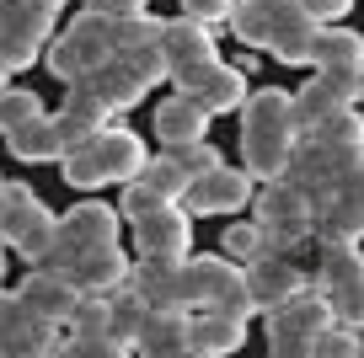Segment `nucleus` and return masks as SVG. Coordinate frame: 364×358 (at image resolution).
<instances>
[{"label": "nucleus", "mask_w": 364, "mask_h": 358, "mask_svg": "<svg viewBox=\"0 0 364 358\" xmlns=\"http://www.w3.org/2000/svg\"><path fill=\"white\" fill-rule=\"evenodd\" d=\"M59 342L65 337L54 321H43L33 305L0 289V347H6V358H59Z\"/></svg>", "instance_id": "obj_10"}, {"label": "nucleus", "mask_w": 364, "mask_h": 358, "mask_svg": "<svg viewBox=\"0 0 364 358\" xmlns=\"http://www.w3.org/2000/svg\"><path fill=\"white\" fill-rule=\"evenodd\" d=\"M145 161H150V150H145V139L134 134V129H118V124H107V129H97V134L86 139V145H75L59 166H65V182L70 188H80V192H97V188H124V182H134L139 171H145Z\"/></svg>", "instance_id": "obj_2"}, {"label": "nucleus", "mask_w": 364, "mask_h": 358, "mask_svg": "<svg viewBox=\"0 0 364 358\" xmlns=\"http://www.w3.org/2000/svg\"><path fill=\"white\" fill-rule=\"evenodd\" d=\"M225 251H230V257H241V268H252V262L273 257L268 230H262L257 219H252V224H230V230H225Z\"/></svg>", "instance_id": "obj_35"}, {"label": "nucleus", "mask_w": 364, "mask_h": 358, "mask_svg": "<svg viewBox=\"0 0 364 358\" xmlns=\"http://www.w3.org/2000/svg\"><path fill=\"white\" fill-rule=\"evenodd\" d=\"M306 139H316V145H364V112L343 107V112H332L327 124H316Z\"/></svg>", "instance_id": "obj_34"}, {"label": "nucleus", "mask_w": 364, "mask_h": 358, "mask_svg": "<svg viewBox=\"0 0 364 358\" xmlns=\"http://www.w3.org/2000/svg\"><path fill=\"white\" fill-rule=\"evenodd\" d=\"M6 150H11L16 161H65V145H59V129H54V112H43V118H33V124L11 129V134H6Z\"/></svg>", "instance_id": "obj_26"}, {"label": "nucleus", "mask_w": 364, "mask_h": 358, "mask_svg": "<svg viewBox=\"0 0 364 358\" xmlns=\"http://www.w3.org/2000/svg\"><path fill=\"white\" fill-rule=\"evenodd\" d=\"M161 156H166L171 166H177L182 177H188V188H193L198 177H209L215 166H225V161H220V150L209 145V139H204V145H182V150H161Z\"/></svg>", "instance_id": "obj_36"}, {"label": "nucleus", "mask_w": 364, "mask_h": 358, "mask_svg": "<svg viewBox=\"0 0 364 358\" xmlns=\"http://www.w3.org/2000/svg\"><path fill=\"white\" fill-rule=\"evenodd\" d=\"M54 11L33 6V0H6L0 6V65L6 70H27L38 65L43 43H54Z\"/></svg>", "instance_id": "obj_9"}, {"label": "nucleus", "mask_w": 364, "mask_h": 358, "mask_svg": "<svg viewBox=\"0 0 364 358\" xmlns=\"http://www.w3.org/2000/svg\"><path fill=\"white\" fill-rule=\"evenodd\" d=\"M348 6L353 0H300V11H306L311 22H321V27H338L343 16H348Z\"/></svg>", "instance_id": "obj_42"}, {"label": "nucleus", "mask_w": 364, "mask_h": 358, "mask_svg": "<svg viewBox=\"0 0 364 358\" xmlns=\"http://www.w3.org/2000/svg\"><path fill=\"white\" fill-rule=\"evenodd\" d=\"M0 358H6V347H0Z\"/></svg>", "instance_id": "obj_47"}, {"label": "nucleus", "mask_w": 364, "mask_h": 358, "mask_svg": "<svg viewBox=\"0 0 364 358\" xmlns=\"http://www.w3.org/2000/svg\"><path fill=\"white\" fill-rule=\"evenodd\" d=\"M300 11V0H236L230 11V33L241 38L247 48H268L279 38V27Z\"/></svg>", "instance_id": "obj_20"}, {"label": "nucleus", "mask_w": 364, "mask_h": 358, "mask_svg": "<svg viewBox=\"0 0 364 358\" xmlns=\"http://www.w3.org/2000/svg\"><path fill=\"white\" fill-rule=\"evenodd\" d=\"M16 300L33 305L43 321L70 326V321H75V310H80V300H86V289H80L70 273H59V268H33L22 278V289H16Z\"/></svg>", "instance_id": "obj_14"}, {"label": "nucleus", "mask_w": 364, "mask_h": 358, "mask_svg": "<svg viewBox=\"0 0 364 358\" xmlns=\"http://www.w3.org/2000/svg\"><path fill=\"white\" fill-rule=\"evenodd\" d=\"M166 192H156L145 177H134V182H124V198H118V214H124L129 224L134 219H145V214H156V209H166Z\"/></svg>", "instance_id": "obj_37"}, {"label": "nucleus", "mask_w": 364, "mask_h": 358, "mask_svg": "<svg viewBox=\"0 0 364 358\" xmlns=\"http://www.w3.org/2000/svg\"><path fill=\"white\" fill-rule=\"evenodd\" d=\"M182 262H188V257H182ZM182 262H134L129 289H134L150 310H177V273H182Z\"/></svg>", "instance_id": "obj_25"}, {"label": "nucleus", "mask_w": 364, "mask_h": 358, "mask_svg": "<svg viewBox=\"0 0 364 358\" xmlns=\"http://www.w3.org/2000/svg\"><path fill=\"white\" fill-rule=\"evenodd\" d=\"M113 124V112L97 102V91L91 86H70L65 91V102H59V112H54V129H59V145H65V156L75 145H86L97 129H107Z\"/></svg>", "instance_id": "obj_18"}, {"label": "nucleus", "mask_w": 364, "mask_h": 358, "mask_svg": "<svg viewBox=\"0 0 364 358\" xmlns=\"http://www.w3.org/2000/svg\"><path fill=\"white\" fill-rule=\"evenodd\" d=\"M59 358H134V347L113 342L107 332H70L59 342Z\"/></svg>", "instance_id": "obj_33"}, {"label": "nucleus", "mask_w": 364, "mask_h": 358, "mask_svg": "<svg viewBox=\"0 0 364 358\" xmlns=\"http://www.w3.org/2000/svg\"><path fill=\"white\" fill-rule=\"evenodd\" d=\"M70 278H75L86 294H97V300H113V294L129 289V278H134V262H129L124 246H102V251H86V257L70 268Z\"/></svg>", "instance_id": "obj_19"}, {"label": "nucleus", "mask_w": 364, "mask_h": 358, "mask_svg": "<svg viewBox=\"0 0 364 358\" xmlns=\"http://www.w3.org/2000/svg\"><path fill=\"white\" fill-rule=\"evenodd\" d=\"M0 6H6V0H0Z\"/></svg>", "instance_id": "obj_48"}, {"label": "nucleus", "mask_w": 364, "mask_h": 358, "mask_svg": "<svg viewBox=\"0 0 364 358\" xmlns=\"http://www.w3.org/2000/svg\"><path fill=\"white\" fill-rule=\"evenodd\" d=\"M188 347L204 353V358L241 353V347H247V321L220 315V310H198V315H188Z\"/></svg>", "instance_id": "obj_21"}, {"label": "nucleus", "mask_w": 364, "mask_h": 358, "mask_svg": "<svg viewBox=\"0 0 364 358\" xmlns=\"http://www.w3.org/2000/svg\"><path fill=\"white\" fill-rule=\"evenodd\" d=\"M306 289H316V283L306 278V273L295 268L289 257H262L247 268V294H252V310L273 315V310H284L289 300H300Z\"/></svg>", "instance_id": "obj_15"}, {"label": "nucleus", "mask_w": 364, "mask_h": 358, "mask_svg": "<svg viewBox=\"0 0 364 358\" xmlns=\"http://www.w3.org/2000/svg\"><path fill=\"white\" fill-rule=\"evenodd\" d=\"M139 177H145V182H150V188H156V192H166L171 203H182V198H188V177H182V171L171 166L166 156H150Z\"/></svg>", "instance_id": "obj_38"}, {"label": "nucleus", "mask_w": 364, "mask_h": 358, "mask_svg": "<svg viewBox=\"0 0 364 358\" xmlns=\"http://www.w3.org/2000/svg\"><path fill=\"white\" fill-rule=\"evenodd\" d=\"M33 118H43V97H38V91H27V86H6L0 91V134L33 124Z\"/></svg>", "instance_id": "obj_32"}, {"label": "nucleus", "mask_w": 364, "mask_h": 358, "mask_svg": "<svg viewBox=\"0 0 364 358\" xmlns=\"http://www.w3.org/2000/svg\"><path fill=\"white\" fill-rule=\"evenodd\" d=\"M188 353V315L177 310H150L145 332L134 342V358H182Z\"/></svg>", "instance_id": "obj_22"}, {"label": "nucleus", "mask_w": 364, "mask_h": 358, "mask_svg": "<svg viewBox=\"0 0 364 358\" xmlns=\"http://www.w3.org/2000/svg\"><path fill=\"white\" fill-rule=\"evenodd\" d=\"M54 235H59V214H48V203L38 198V192H27V198L16 203V214L6 219L0 241H6L16 257H27L33 268H43L48 251H54Z\"/></svg>", "instance_id": "obj_13"}, {"label": "nucleus", "mask_w": 364, "mask_h": 358, "mask_svg": "<svg viewBox=\"0 0 364 358\" xmlns=\"http://www.w3.org/2000/svg\"><path fill=\"white\" fill-rule=\"evenodd\" d=\"M97 11H107V16H134V11H145L150 0H91Z\"/></svg>", "instance_id": "obj_44"}, {"label": "nucleus", "mask_w": 364, "mask_h": 358, "mask_svg": "<svg viewBox=\"0 0 364 358\" xmlns=\"http://www.w3.org/2000/svg\"><path fill=\"white\" fill-rule=\"evenodd\" d=\"M161 54H166V70H171V91H188V97H198V86L225 65L220 48H215V33H209L204 22H188V16H182V22L171 16L166 22Z\"/></svg>", "instance_id": "obj_4"}, {"label": "nucleus", "mask_w": 364, "mask_h": 358, "mask_svg": "<svg viewBox=\"0 0 364 358\" xmlns=\"http://www.w3.org/2000/svg\"><path fill=\"white\" fill-rule=\"evenodd\" d=\"M113 54H118L113 16L97 11V6H86V11H75V22L48 43V70H54L65 86H80V80H91Z\"/></svg>", "instance_id": "obj_3"}, {"label": "nucleus", "mask_w": 364, "mask_h": 358, "mask_svg": "<svg viewBox=\"0 0 364 358\" xmlns=\"http://www.w3.org/2000/svg\"><path fill=\"white\" fill-rule=\"evenodd\" d=\"M27 192H33L27 182H0V230H6V219L16 214V203H22Z\"/></svg>", "instance_id": "obj_43"}, {"label": "nucleus", "mask_w": 364, "mask_h": 358, "mask_svg": "<svg viewBox=\"0 0 364 358\" xmlns=\"http://www.w3.org/2000/svg\"><path fill=\"white\" fill-rule=\"evenodd\" d=\"M145 321H150V305L139 300L134 289H124V294H113V300H107V337H113V342L134 347L139 332H145Z\"/></svg>", "instance_id": "obj_30"}, {"label": "nucleus", "mask_w": 364, "mask_h": 358, "mask_svg": "<svg viewBox=\"0 0 364 358\" xmlns=\"http://www.w3.org/2000/svg\"><path fill=\"white\" fill-rule=\"evenodd\" d=\"M70 332H107V300H97V294H86L75 310V321H70Z\"/></svg>", "instance_id": "obj_41"}, {"label": "nucleus", "mask_w": 364, "mask_h": 358, "mask_svg": "<svg viewBox=\"0 0 364 358\" xmlns=\"http://www.w3.org/2000/svg\"><path fill=\"white\" fill-rule=\"evenodd\" d=\"M311 70H364V38L353 27H321L311 48Z\"/></svg>", "instance_id": "obj_27"}, {"label": "nucleus", "mask_w": 364, "mask_h": 358, "mask_svg": "<svg viewBox=\"0 0 364 358\" xmlns=\"http://www.w3.org/2000/svg\"><path fill=\"white\" fill-rule=\"evenodd\" d=\"M0 182H6V177H0Z\"/></svg>", "instance_id": "obj_49"}, {"label": "nucleus", "mask_w": 364, "mask_h": 358, "mask_svg": "<svg viewBox=\"0 0 364 358\" xmlns=\"http://www.w3.org/2000/svg\"><path fill=\"white\" fill-rule=\"evenodd\" d=\"M102 246H118V214L107 203H75L70 214H59V235H54V251H48L43 268H59L70 273L86 251H102Z\"/></svg>", "instance_id": "obj_6"}, {"label": "nucleus", "mask_w": 364, "mask_h": 358, "mask_svg": "<svg viewBox=\"0 0 364 358\" xmlns=\"http://www.w3.org/2000/svg\"><path fill=\"white\" fill-rule=\"evenodd\" d=\"M338 315H332L327 294L321 289H306L300 300H289L284 310L268 315V358H311L321 332H332Z\"/></svg>", "instance_id": "obj_5"}, {"label": "nucleus", "mask_w": 364, "mask_h": 358, "mask_svg": "<svg viewBox=\"0 0 364 358\" xmlns=\"http://www.w3.org/2000/svg\"><path fill=\"white\" fill-rule=\"evenodd\" d=\"M230 11H236V0H182V16H188V22H204L209 33H215L220 22H230Z\"/></svg>", "instance_id": "obj_40"}, {"label": "nucleus", "mask_w": 364, "mask_h": 358, "mask_svg": "<svg viewBox=\"0 0 364 358\" xmlns=\"http://www.w3.org/2000/svg\"><path fill=\"white\" fill-rule=\"evenodd\" d=\"M252 192H257V182H252L247 171L215 166L209 177H198L193 188H188L182 209H188V214H236V209H247V203H252Z\"/></svg>", "instance_id": "obj_16"}, {"label": "nucleus", "mask_w": 364, "mask_h": 358, "mask_svg": "<svg viewBox=\"0 0 364 358\" xmlns=\"http://www.w3.org/2000/svg\"><path fill=\"white\" fill-rule=\"evenodd\" d=\"M300 150V129H295V91L262 86L247 97L241 107V161H247L252 182H279L289 177V161Z\"/></svg>", "instance_id": "obj_1"}, {"label": "nucleus", "mask_w": 364, "mask_h": 358, "mask_svg": "<svg viewBox=\"0 0 364 358\" xmlns=\"http://www.w3.org/2000/svg\"><path fill=\"white\" fill-rule=\"evenodd\" d=\"M316 38H321V22H311L306 11H295L284 27H279V38L268 43V54L279 59V65H300V70H306V65H311V48H316Z\"/></svg>", "instance_id": "obj_28"}, {"label": "nucleus", "mask_w": 364, "mask_h": 358, "mask_svg": "<svg viewBox=\"0 0 364 358\" xmlns=\"http://www.w3.org/2000/svg\"><path fill=\"white\" fill-rule=\"evenodd\" d=\"M161 33H166V16H150V11L113 16V43H118V54H124V48H150V43H161Z\"/></svg>", "instance_id": "obj_31"}, {"label": "nucleus", "mask_w": 364, "mask_h": 358, "mask_svg": "<svg viewBox=\"0 0 364 358\" xmlns=\"http://www.w3.org/2000/svg\"><path fill=\"white\" fill-rule=\"evenodd\" d=\"M209 134V112L198 97H188V91H171V97L156 102V139L161 150H182V145H204Z\"/></svg>", "instance_id": "obj_17"}, {"label": "nucleus", "mask_w": 364, "mask_h": 358, "mask_svg": "<svg viewBox=\"0 0 364 358\" xmlns=\"http://www.w3.org/2000/svg\"><path fill=\"white\" fill-rule=\"evenodd\" d=\"M33 6H43V11H59V6H65V0H33Z\"/></svg>", "instance_id": "obj_45"}, {"label": "nucleus", "mask_w": 364, "mask_h": 358, "mask_svg": "<svg viewBox=\"0 0 364 358\" xmlns=\"http://www.w3.org/2000/svg\"><path fill=\"white\" fill-rule=\"evenodd\" d=\"M247 75H241L236 65H220L215 75L198 86V102H204V112L209 118H220V112H236V107H247Z\"/></svg>", "instance_id": "obj_29"}, {"label": "nucleus", "mask_w": 364, "mask_h": 358, "mask_svg": "<svg viewBox=\"0 0 364 358\" xmlns=\"http://www.w3.org/2000/svg\"><path fill=\"white\" fill-rule=\"evenodd\" d=\"M6 251H11V246H6V241H0V273H6Z\"/></svg>", "instance_id": "obj_46"}, {"label": "nucleus", "mask_w": 364, "mask_h": 358, "mask_svg": "<svg viewBox=\"0 0 364 358\" xmlns=\"http://www.w3.org/2000/svg\"><path fill=\"white\" fill-rule=\"evenodd\" d=\"M80 86H91V91H97V102H102V107L113 112V118H118V112H129L134 102H145V91H150L139 75H129V70L118 65V54L107 59V65L97 70L91 80H80Z\"/></svg>", "instance_id": "obj_23"}, {"label": "nucleus", "mask_w": 364, "mask_h": 358, "mask_svg": "<svg viewBox=\"0 0 364 358\" xmlns=\"http://www.w3.org/2000/svg\"><path fill=\"white\" fill-rule=\"evenodd\" d=\"M311 230H316V246H353L364 235V171H353L348 182L327 192L311 214Z\"/></svg>", "instance_id": "obj_11"}, {"label": "nucleus", "mask_w": 364, "mask_h": 358, "mask_svg": "<svg viewBox=\"0 0 364 358\" xmlns=\"http://www.w3.org/2000/svg\"><path fill=\"white\" fill-rule=\"evenodd\" d=\"M353 171H364V145H316V139H300L295 161H289V182L311 198V209L338 182H348Z\"/></svg>", "instance_id": "obj_7"}, {"label": "nucleus", "mask_w": 364, "mask_h": 358, "mask_svg": "<svg viewBox=\"0 0 364 358\" xmlns=\"http://www.w3.org/2000/svg\"><path fill=\"white\" fill-rule=\"evenodd\" d=\"M343 107H353V102H343V91L332 86L327 75H311L306 86L295 91V129H300V139H306L316 124H327L332 112H343Z\"/></svg>", "instance_id": "obj_24"}, {"label": "nucleus", "mask_w": 364, "mask_h": 358, "mask_svg": "<svg viewBox=\"0 0 364 358\" xmlns=\"http://www.w3.org/2000/svg\"><path fill=\"white\" fill-rule=\"evenodd\" d=\"M364 353V337L353 332V326H332V332L316 337V347H311V358H359Z\"/></svg>", "instance_id": "obj_39"}, {"label": "nucleus", "mask_w": 364, "mask_h": 358, "mask_svg": "<svg viewBox=\"0 0 364 358\" xmlns=\"http://www.w3.org/2000/svg\"><path fill=\"white\" fill-rule=\"evenodd\" d=\"M188 246H193V214L182 209V203H166V209L134 219L139 262H182V257H193Z\"/></svg>", "instance_id": "obj_12"}, {"label": "nucleus", "mask_w": 364, "mask_h": 358, "mask_svg": "<svg viewBox=\"0 0 364 358\" xmlns=\"http://www.w3.org/2000/svg\"><path fill=\"white\" fill-rule=\"evenodd\" d=\"M316 289L327 294L338 326H364V251L359 246H321Z\"/></svg>", "instance_id": "obj_8"}, {"label": "nucleus", "mask_w": 364, "mask_h": 358, "mask_svg": "<svg viewBox=\"0 0 364 358\" xmlns=\"http://www.w3.org/2000/svg\"><path fill=\"white\" fill-rule=\"evenodd\" d=\"M359 358H364V353H359Z\"/></svg>", "instance_id": "obj_51"}, {"label": "nucleus", "mask_w": 364, "mask_h": 358, "mask_svg": "<svg viewBox=\"0 0 364 358\" xmlns=\"http://www.w3.org/2000/svg\"><path fill=\"white\" fill-rule=\"evenodd\" d=\"M359 107H364V102H359Z\"/></svg>", "instance_id": "obj_50"}]
</instances>
